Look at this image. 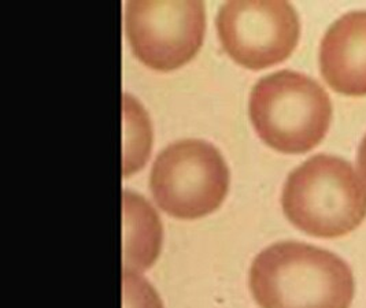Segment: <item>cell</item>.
<instances>
[{
    "instance_id": "cell-3",
    "label": "cell",
    "mask_w": 366,
    "mask_h": 308,
    "mask_svg": "<svg viewBox=\"0 0 366 308\" xmlns=\"http://www.w3.org/2000/svg\"><path fill=\"white\" fill-rule=\"evenodd\" d=\"M250 118L261 140L283 154H305L327 136L332 103L306 74L280 70L262 77L250 95Z\"/></svg>"
},
{
    "instance_id": "cell-4",
    "label": "cell",
    "mask_w": 366,
    "mask_h": 308,
    "mask_svg": "<svg viewBox=\"0 0 366 308\" xmlns=\"http://www.w3.org/2000/svg\"><path fill=\"white\" fill-rule=\"evenodd\" d=\"M151 194L158 207L179 219L216 211L229 189V170L216 146L188 139L173 143L151 169Z\"/></svg>"
},
{
    "instance_id": "cell-6",
    "label": "cell",
    "mask_w": 366,
    "mask_h": 308,
    "mask_svg": "<svg viewBox=\"0 0 366 308\" xmlns=\"http://www.w3.org/2000/svg\"><path fill=\"white\" fill-rule=\"evenodd\" d=\"M218 37L239 65L261 70L282 64L300 41V16L287 1H228L217 16Z\"/></svg>"
},
{
    "instance_id": "cell-9",
    "label": "cell",
    "mask_w": 366,
    "mask_h": 308,
    "mask_svg": "<svg viewBox=\"0 0 366 308\" xmlns=\"http://www.w3.org/2000/svg\"><path fill=\"white\" fill-rule=\"evenodd\" d=\"M125 110V159L124 174L136 173L149 159L151 146V128L149 116L142 106L131 98L124 96Z\"/></svg>"
},
{
    "instance_id": "cell-2",
    "label": "cell",
    "mask_w": 366,
    "mask_h": 308,
    "mask_svg": "<svg viewBox=\"0 0 366 308\" xmlns=\"http://www.w3.org/2000/svg\"><path fill=\"white\" fill-rule=\"evenodd\" d=\"M282 206L288 221L320 239L346 236L366 218V184L351 163L321 154L291 172Z\"/></svg>"
},
{
    "instance_id": "cell-10",
    "label": "cell",
    "mask_w": 366,
    "mask_h": 308,
    "mask_svg": "<svg viewBox=\"0 0 366 308\" xmlns=\"http://www.w3.org/2000/svg\"><path fill=\"white\" fill-rule=\"evenodd\" d=\"M124 308H164L159 296L137 273L124 272Z\"/></svg>"
},
{
    "instance_id": "cell-7",
    "label": "cell",
    "mask_w": 366,
    "mask_h": 308,
    "mask_svg": "<svg viewBox=\"0 0 366 308\" xmlns=\"http://www.w3.org/2000/svg\"><path fill=\"white\" fill-rule=\"evenodd\" d=\"M320 69L337 94L366 95V11H351L336 19L320 47Z\"/></svg>"
},
{
    "instance_id": "cell-11",
    "label": "cell",
    "mask_w": 366,
    "mask_h": 308,
    "mask_svg": "<svg viewBox=\"0 0 366 308\" xmlns=\"http://www.w3.org/2000/svg\"><path fill=\"white\" fill-rule=\"evenodd\" d=\"M357 162H358V167L361 172V176L364 177L366 181V134L361 143V146L358 148V157H357Z\"/></svg>"
},
{
    "instance_id": "cell-5",
    "label": "cell",
    "mask_w": 366,
    "mask_h": 308,
    "mask_svg": "<svg viewBox=\"0 0 366 308\" xmlns=\"http://www.w3.org/2000/svg\"><path fill=\"white\" fill-rule=\"evenodd\" d=\"M206 29L203 1H128L125 32L143 65L170 71L199 51Z\"/></svg>"
},
{
    "instance_id": "cell-8",
    "label": "cell",
    "mask_w": 366,
    "mask_h": 308,
    "mask_svg": "<svg viewBox=\"0 0 366 308\" xmlns=\"http://www.w3.org/2000/svg\"><path fill=\"white\" fill-rule=\"evenodd\" d=\"M162 245L158 214L137 194L124 192V272L140 273L157 260Z\"/></svg>"
},
{
    "instance_id": "cell-1",
    "label": "cell",
    "mask_w": 366,
    "mask_h": 308,
    "mask_svg": "<svg viewBox=\"0 0 366 308\" xmlns=\"http://www.w3.org/2000/svg\"><path fill=\"white\" fill-rule=\"evenodd\" d=\"M250 288L261 308H350L355 282L349 264L332 252L282 242L252 262Z\"/></svg>"
}]
</instances>
